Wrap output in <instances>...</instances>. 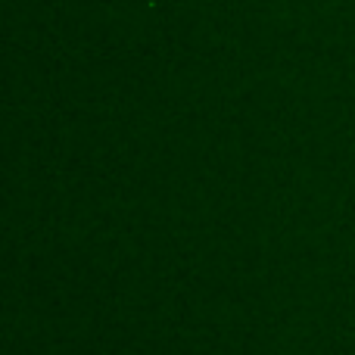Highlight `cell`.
Returning <instances> with one entry per match:
<instances>
[]
</instances>
